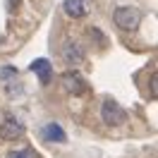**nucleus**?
<instances>
[{"label": "nucleus", "instance_id": "423d86ee", "mask_svg": "<svg viewBox=\"0 0 158 158\" xmlns=\"http://www.w3.org/2000/svg\"><path fill=\"white\" fill-rule=\"evenodd\" d=\"M41 137L46 139V141H58V144L67 141V134H65V129L60 127L58 122H48V125H43V129H41Z\"/></svg>", "mask_w": 158, "mask_h": 158}, {"label": "nucleus", "instance_id": "6e6552de", "mask_svg": "<svg viewBox=\"0 0 158 158\" xmlns=\"http://www.w3.org/2000/svg\"><path fill=\"white\" fill-rule=\"evenodd\" d=\"M65 12H67L69 17H84L86 15V5H84V0H65Z\"/></svg>", "mask_w": 158, "mask_h": 158}, {"label": "nucleus", "instance_id": "f257e3e1", "mask_svg": "<svg viewBox=\"0 0 158 158\" xmlns=\"http://www.w3.org/2000/svg\"><path fill=\"white\" fill-rule=\"evenodd\" d=\"M101 118L106 125L110 127H118V125H125V120H127V110L120 106L118 101H103V106H101Z\"/></svg>", "mask_w": 158, "mask_h": 158}, {"label": "nucleus", "instance_id": "7ed1b4c3", "mask_svg": "<svg viewBox=\"0 0 158 158\" xmlns=\"http://www.w3.org/2000/svg\"><path fill=\"white\" fill-rule=\"evenodd\" d=\"M62 89L72 96H81V94H86V81L79 72H65L62 74Z\"/></svg>", "mask_w": 158, "mask_h": 158}, {"label": "nucleus", "instance_id": "f03ea898", "mask_svg": "<svg viewBox=\"0 0 158 158\" xmlns=\"http://www.w3.org/2000/svg\"><path fill=\"white\" fill-rule=\"evenodd\" d=\"M113 19H115V24H118L122 31H134L139 27V22H141V12L137 10V7H118L115 10V15H113Z\"/></svg>", "mask_w": 158, "mask_h": 158}, {"label": "nucleus", "instance_id": "39448f33", "mask_svg": "<svg viewBox=\"0 0 158 158\" xmlns=\"http://www.w3.org/2000/svg\"><path fill=\"white\" fill-rule=\"evenodd\" d=\"M24 134V125H22V120L17 118H7L2 122V127H0V137L5 139V141H15V139H19Z\"/></svg>", "mask_w": 158, "mask_h": 158}, {"label": "nucleus", "instance_id": "0eeeda50", "mask_svg": "<svg viewBox=\"0 0 158 158\" xmlns=\"http://www.w3.org/2000/svg\"><path fill=\"white\" fill-rule=\"evenodd\" d=\"M31 72L39 77L41 84H48L50 77H53V67H50V62L46 58H39V60H34L31 62Z\"/></svg>", "mask_w": 158, "mask_h": 158}, {"label": "nucleus", "instance_id": "9d476101", "mask_svg": "<svg viewBox=\"0 0 158 158\" xmlns=\"http://www.w3.org/2000/svg\"><path fill=\"white\" fill-rule=\"evenodd\" d=\"M151 94H153V96H158V79H156V74L151 77Z\"/></svg>", "mask_w": 158, "mask_h": 158}, {"label": "nucleus", "instance_id": "20e7f679", "mask_svg": "<svg viewBox=\"0 0 158 158\" xmlns=\"http://www.w3.org/2000/svg\"><path fill=\"white\" fill-rule=\"evenodd\" d=\"M62 58H65V62L72 65V67L81 65V62H84V48H81V43H77V41H67V43L62 46Z\"/></svg>", "mask_w": 158, "mask_h": 158}, {"label": "nucleus", "instance_id": "1a4fd4ad", "mask_svg": "<svg viewBox=\"0 0 158 158\" xmlns=\"http://www.w3.org/2000/svg\"><path fill=\"white\" fill-rule=\"evenodd\" d=\"M7 158H39L36 156V151H34V148H19V151H10V153H7Z\"/></svg>", "mask_w": 158, "mask_h": 158}]
</instances>
